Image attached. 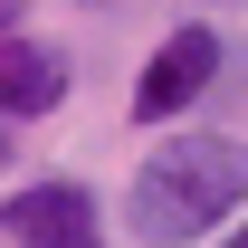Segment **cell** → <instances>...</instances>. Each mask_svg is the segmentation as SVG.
<instances>
[{
	"instance_id": "cell-1",
	"label": "cell",
	"mask_w": 248,
	"mask_h": 248,
	"mask_svg": "<svg viewBox=\"0 0 248 248\" xmlns=\"http://www.w3.org/2000/svg\"><path fill=\"white\" fill-rule=\"evenodd\" d=\"M248 219V143L239 134H162L124 182L134 248H210Z\"/></svg>"
},
{
	"instance_id": "cell-2",
	"label": "cell",
	"mask_w": 248,
	"mask_h": 248,
	"mask_svg": "<svg viewBox=\"0 0 248 248\" xmlns=\"http://www.w3.org/2000/svg\"><path fill=\"white\" fill-rule=\"evenodd\" d=\"M219 67H229V38L210 29V19H182V29L153 38V58L134 67V95H124V115L153 124V134H172V124L201 105V95L219 86Z\"/></svg>"
},
{
	"instance_id": "cell-3",
	"label": "cell",
	"mask_w": 248,
	"mask_h": 248,
	"mask_svg": "<svg viewBox=\"0 0 248 248\" xmlns=\"http://www.w3.org/2000/svg\"><path fill=\"white\" fill-rule=\"evenodd\" d=\"M0 239L10 248H105V201L77 172H38V182L0 191Z\"/></svg>"
},
{
	"instance_id": "cell-4",
	"label": "cell",
	"mask_w": 248,
	"mask_h": 248,
	"mask_svg": "<svg viewBox=\"0 0 248 248\" xmlns=\"http://www.w3.org/2000/svg\"><path fill=\"white\" fill-rule=\"evenodd\" d=\"M67 95H77V58H67L58 38H0V124H38V115H67Z\"/></svg>"
},
{
	"instance_id": "cell-5",
	"label": "cell",
	"mask_w": 248,
	"mask_h": 248,
	"mask_svg": "<svg viewBox=\"0 0 248 248\" xmlns=\"http://www.w3.org/2000/svg\"><path fill=\"white\" fill-rule=\"evenodd\" d=\"M19 10H29V0H0V38H19Z\"/></svg>"
},
{
	"instance_id": "cell-6",
	"label": "cell",
	"mask_w": 248,
	"mask_h": 248,
	"mask_svg": "<svg viewBox=\"0 0 248 248\" xmlns=\"http://www.w3.org/2000/svg\"><path fill=\"white\" fill-rule=\"evenodd\" d=\"M210 248H248V219H239V229H219V239H210Z\"/></svg>"
},
{
	"instance_id": "cell-7",
	"label": "cell",
	"mask_w": 248,
	"mask_h": 248,
	"mask_svg": "<svg viewBox=\"0 0 248 248\" xmlns=\"http://www.w3.org/2000/svg\"><path fill=\"white\" fill-rule=\"evenodd\" d=\"M0 162H10V124H0Z\"/></svg>"
},
{
	"instance_id": "cell-8",
	"label": "cell",
	"mask_w": 248,
	"mask_h": 248,
	"mask_svg": "<svg viewBox=\"0 0 248 248\" xmlns=\"http://www.w3.org/2000/svg\"><path fill=\"white\" fill-rule=\"evenodd\" d=\"M86 10H115V0H86Z\"/></svg>"
}]
</instances>
